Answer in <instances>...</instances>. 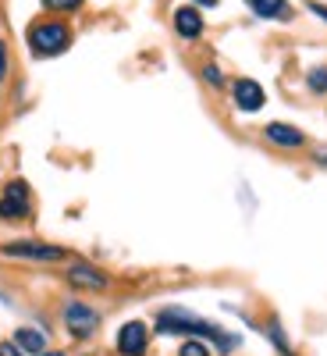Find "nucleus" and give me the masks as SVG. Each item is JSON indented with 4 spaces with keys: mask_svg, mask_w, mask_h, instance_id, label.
<instances>
[{
    "mask_svg": "<svg viewBox=\"0 0 327 356\" xmlns=\"http://www.w3.org/2000/svg\"><path fill=\"white\" fill-rule=\"evenodd\" d=\"M0 356H25V353L18 349V342H4L0 346Z\"/></svg>",
    "mask_w": 327,
    "mask_h": 356,
    "instance_id": "dca6fc26",
    "label": "nucleus"
},
{
    "mask_svg": "<svg viewBox=\"0 0 327 356\" xmlns=\"http://www.w3.org/2000/svg\"><path fill=\"white\" fill-rule=\"evenodd\" d=\"M203 75H206V79H210V82H221V72H217V68H206Z\"/></svg>",
    "mask_w": 327,
    "mask_h": 356,
    "instance_id": "6ab92c4d",
    "label": "nucleus"
},
{
    "mask_svg": "<svg viewBox=\"0 0 327 356\" xmlns=\"http://www.w3.org/2000/svg\"><path fill=\"white\" fill-rule=\"evenodd\" d=\"M15 342H18V349H22L25 356H43V349H47V339H43L36 328H18Z\"/></svg>",
    "mask_w": 327,
    "mask_h": 356,
    "instance_id": "9b49d317",
    "label": "nucleus"
},
{
    "mask_svg": "<svg viewBox=\"0 0 327 356\" xmlns=\"http://www.w3.org/2000/svg\"><path fill=\"white\" fill-rule=\"evenodd\" d=\"M43 4L53 11H75V8H82V0H43Z\"/></svg>",
    "mask_w": 327,
    "mask_h": 356,
    "instance_id": "4468645a",
    "label": "nucleus"
},
{
    "mask_svg": "<svg viewBox=\"0 0 327 356\" xmlns=\"http://www.w3.org/2000/svg\"><path fill=\"white\" fill-rule=\"evenodd\" d=\"M28 43H33L36 54L53 57V54H61L72 43V33H68V25H61V22H40V25H33V33H28Z\"/></svg>",
    "mask_w": 327,
    "mask_h": 356,
    "instance_id": "f257e3e1",
    "label": "nucleus"
},
{
    "mask_svg": "<svg viewBox=\"0 0 327 356\" xmlns=\"http://www.w3.org/2000/svg\"><path fill=\"white\" fill-rule=\"evenodd\" d=\"M157 328H160V332H196V335L224 339V335H217L214 324H206V321H199V317H189V314H182V310H167V314H160Z\"/></svg>",
    "mask_w": 327,
    "mask_h": 356,
    "instance_id": "f03ea898",
    "label": "nucleus"
},
{
    "mask_svg": "<svg viewBox=\"0 0 327 356\" xmlns=\"http://www.w3.org/2000/svg\"><path fill=\"white\" fill-rule=\"evenodd\" d=\"M146 339H150V332H146V324H142V321H128L125 328L117 332V349H121L125 356H142Z\"/></svg>",
    "mask_w": 327,
    "mask_h": 356,
    "instance_id": "39448f33",
    "label": "nucleus"
},
{
    "mask_svg": "<svg viewBox=\"0 0 327 356\" xmlns=\"http://www.w3.org/2000/svg\"><path fill=\"white\" fill-rule=\"evenodd\" d=\"M310 8H313V15H317V18H324V22H327V8H324V4H310Z\"/></svg>",
    "mask_w": 327,
    "mask_h": 356,
    "instance_id": "a211bd4d",
    "label": "nucleus"
},
{
    "mask_svg": "<svg viewBox=\"0 0 327 356\" xmlns=\"http://www.w3.org/2000/svg\"><path fill=\"white\" fill-rule=\"evenodd\" d=\"M43 356H65V353H43Z\"/></svg>",
    "mask_w": 327,
    "mask_h": 356,
    "instance_id": "aec40b11",
    "label": "nucleus"
},
{
    "mask_svg": "<svg viewBox=\"0 0 327 356\" xmlns=\"http://www.w3.org/2000/svg\"><path fill=\"white\" fill-rule=\"evenodd\" d=\"M249 8L260 18H285L288 15V0H249Z\"/></svg>",
    "mask_w": 327,
    "mask_h": 356,
    "instance_id": "f8f14e48",
    "label": "nucleus"
},
{
    "mask_svg": "<svg viewBox=\"0 0 327 356\" xmlns=\"http://www.w3.org/2000/svg\"><path fill=\"white\" fill-rule=\"evenodd\" d=\"M310 86L313 89H327V72H313L310 75Z\"/></svg>",
    "mask_w": 327,
    "mask_h": 356,
    "instance_id": "2eb2a0df",
    "label": "nucleus"
},
{
    "mask_svg": "<svg viewBox=\"0 0 327 356\" xmlns=\"http://www.w3.org/2000/svg\"><path fill=\"white\" fill-rule=\"evenodd\" d=\"M65 321H68V332L78 335V339L93 335V332H97V324H100L97 310H93V307H85V303H68V307H65Z\"/></svg>",
    "mask_w": 327,
    "mask_h": 356,
    "instance_id": "20e7f679",
    "label": "nucleus"
},
{
    "mask_svg": "<svg viewBox=\"0 0 327 356\" xmlns=\"http://www.w3.org/2000/svg\"><path fill=\"white\" fill-rule=\"evenodd\" d=\"M178 356H210V349H206L203 342H182V349H178Z\"/></svg>",
    "mask_w": 327,
    "mask_h": 356,
    "instance_id": "ddd939ff",
    "label": "nucleus"
},
{
    "mask_svg": "<svg viewBox=\"0 0 327 356\" xmlns=\"http://www.w3.org/2000/svg\"><path fill=\"white\" fill-rule=\"evenodd\" d=\"M317 161H327V154H320V157H317Z\"/></svg>",
    "mask_w": 327,
    "mask_h": 356,
    "instance_id": "412c9836",
    "label": "nucleus"
},
{
    "mask_svg": "<svg viewBox=\"0 0 327 356\" xmlns=\"http://www.w3.org/2000/svg\"><path fill=\"white\" fill-rule=\"evenodd\" d=\"M267 139L278 143V146H303V143H306V136H303L299 129L281 125V122H271V125H267Z\"/></svg>",
    "mask_w": 327,
    "mask_h": 356,
    "instance_id": "9d476101",
    "label": "nucleus"
},
{
    "mask_svg": "<svg viewBox=\"0 0 327 356\" xmlns=\"http://www.w3.org/2000/svg\"><path fill=\"white\" fill-rule=\"evenodd\" d=\"M0 218H8V221L28 218V186L25 182H11L0 193Z\"/></svg>",
    "mask_w": 327,
    "mask_h": 356,
    "instance_id": "7ed1b4c3",
    "label": "nucleus"
},
{
    "mask_svg": "<svg viewBox=\"0 0 327 356\" xmlns=\"http://www.w3.org/2000/svg\"><path fill=\"white\" fill-rule=\"evenodd\" d=\"M4 72H8V47L0 43V79H4Z\"/></svg>",
    "mask_w": 327,
    "mask_h": 356,
    "instance_id": "f3484780",
    "label": "nucleus"
},
{
    "mask_svg": "<svg viewBox=\"0 0 327 356\" xmlns=\"http://www.w3.org/2000/svg\"><path fill=\"white\" fill-rule=\"evenodd\" d=\"M68 282L75 289H107V275L97 271V267H89V264H72L68 267Z\"/></svg>",
    "mask_w": 327,
    "mask_h": 356,
    "instance_id": "6e6552de",
    "label": "nucleus"
},
{
    "mask_svg": "<svg viewBox=\"0 0 327 356\" xmlns=\"http://www.w3.org/2000/svg\"><path fill=\"white\" fill-rule=\"evenodd\" d=\"M8 257H25V260H65L61 246H43V243H8Z\"/></svg>",
    "mask_w": 327,
    "mask_h": 356,
    "instance_id": "423d86ee",
    "label": "nucleus"
},
{
    "mask_svg": "<svg viewBox=\"0 0 327 356\" xmlns=\"http://www.w3.org/2000/svg\"><path fill=\"white\" fill-rule=\"evenodd\" d=\"M174 29H178V36H185V40H196L203 33V18L196 8H178L174 11Z\"/></svg>",
    "mask_w": 327,
    "mask_h": 356,
    "instance_id": "1a4fd4ad",
    "label": "nucleus"
},
{
    "mask_svg": "<svg viewBox=\"0 0 327 356\" xmlns=\"http://www.w3.org/2000/svg\"><path fill=\"white\" fill-rule=\"evenodd\" d=\"M263 86L253 82V79H239L235 82V104H239L242 111H260L263 107Z\"/></svg>",
    "mask_w": 327,
    "mask_h": 356,
    "instance_id": "0eeeda50",
    "label": "nucleus"
}]
</instances>
